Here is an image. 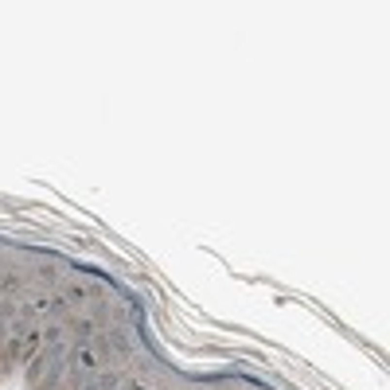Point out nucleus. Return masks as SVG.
I'll use <instances>...</instances> for the list:
<instances>
[{
  "mask_svg": "<svg viewBox=\"0 0 390 390\" xmlns=\"http://www.w3.org/2000/svg\"><path fill=\"white\" fill-rule=\"evenodd\" d=\"M67 301H70V305H78V301H86V293H82L78 285H70V289H67Z\"/></svg>",
  "mask_w": 390,
  "mask_h": 390,
  "instance_id": "2",
  "label": "nucleus"
},
{
  "mask_svg": "<svg viewBox=\"0 0 390 390\" xmlns=\"http://www.w3.org/2000/svg\"><path fill=\"white\" fill-rule=\"evenodd\" d=\"M35 347H39V336H35V332H32V336H28V339H24V343H20V351H24V355H28V359H32V355H35Z\"/></svg>",
  "mask_w": 390,
  "mask_h": 390,
  "instance_id": "1",
  "label": "nucleus"
},
{
  "mask_svg": "<svg viewBox=\"0 0 390 390\" xmlns=\"http://www.w3.org/2000/svg\"><path fill=\"white\" fill-rule=\"evenodd\" d=\"M78 363H82V367H98V355H94V351H82Z\"/></svg>",
  "mask_w": 390,
  "mask_h": 390,
  "instance_id": "3",
  "label": "nucleus"
}]
</instances>
